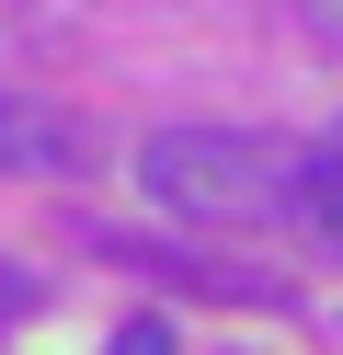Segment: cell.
Returning a JSON list of instances; mask_svg holds the SVG:
<instances>
[{"label": "cell", "mask_w": 343, "mask_h": 355, "mask_svg": "<svg viewBox=\"0 0 343 355\" xmlns=\"http://www.w3.org/2000/svg\"><path fill=\"white\" fill-rule=\"evenodd\" d=\"M297 161L309 149H274L252 126H160L137 149V184L172 218H218V230H263V218L297 207Z\"/></svg>", "instance_id": "1"}, {"label": "cell", "mask_w": 343, "mask_h": 355, "mask_svg": "<svg viewBox=\"0 0 343 355\" xmlns=\"http://www.w3.org/2000/svg\"><path fill=\"white\" fill-rule=\"evenodd\" d=\"M0 172L23 184H58V172H91V126L46 92H0Z\"/></svg>", "instance_id": "2"}, {"label": "cell", "mask_w": 343, "mask_h": 355, "mask_svg": "<svg viewBox=\"0 0 343 355\" xmlns=\"http://www.w3.org/2000/svg\"><path fill=\"white\" fill-rule=\"evenodd\" d=\"M114 263H149V275H172V286H206V298H252V309H274L286 286L274 275H240V263H195V252H160V241H103Z\"/></svg>", "instance_id": "3"}, {"label": "cell", "mask_w": 343, "mask_h": 355, "mask_svg": "<svg viewBox=\"0 0 343 355\" xmlns=\"http://www.w3.org/2000/svg\"><path fill=\"white\" fill-rule=\"evenodd\" d=\"M297 218L320 230V252H343V138H320L297 161Z\"/></svg>", "instance_id": "4"}, {"label": "cell", "mask_w": 343, "mask_h": 355, "mask_svg": "<svg viewBox=\"0 0 343 355\" xmlns=\"http://www.w3.org/2000/svg\"><path fill=\"white\" fill-rule=\"evenodd\" d=\"M35 298H46V275H35V263H12V252H0V332H12V321H23Z\"/></svg>", "instance_id": "5"}, {"label": "cell", "mask_w": 343, "mask_h": 355, "mask_svg": "<svg viewBox=\"0 0 343 355\" xmlns=\"http://www.w3.org/2000/svg\"><path fill=\"white\" fill-rule=\"evenodd\" d=\"M103 355H172V321H149V309H137V321L103 332Z\"/></svg>", "instance_id": "6"}, {"label": "cell", "mask_w": 343, "mask_h": 355, "mask_svg": "<svg viewBox=\"0 0 343 355\" xmlns=\"http://www.w3.org/2000/svg\"><path fill=\"white\" fill-rule=\"evenodd\" d=\"M297 24H309V35H332V46H343V0H297Z\"/></svg>", "instance_id": "7"}]
</instances>
